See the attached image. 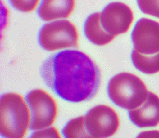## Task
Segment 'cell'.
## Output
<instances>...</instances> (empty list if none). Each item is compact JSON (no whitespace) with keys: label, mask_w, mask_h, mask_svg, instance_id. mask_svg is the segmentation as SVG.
<instances>
[{"label":"cell","mask_w":159,"mask_h":138,"mask_svg":"<svg viewBox=\"0 0 159 138\" xmlns=\"http://www.w3.org/2000/svg\"><path fill=\"white\" fill-rule=\"evenodd\" d=\"M131 37L139 53L150 56L159 52V22L143 17L137 22Z\"/></svg>","instance_id":"obj_8"},{"label":"cell","mask_w":159,"mask_h":138,"mask_svg":"<svg viewBox=\"0 0 159 138\" xmlns=\"http://www.w3.org/2000/svg\"><path fill=\"white\" fill-rule=\"evenodd\" d=\"M47 86L66 101H88L97 94L101 74L93 60L84 52L66 50L49 56L41 66Z\"/></svg>","instance_id":"obj_1"},{"label":"cell","mask_w":159,"mask_h":138,"mask_svg":"<svg viewBox=\"0 0 159 138\" xmlns=\"http://www.w3.org/2000/svg\"><path fill=\"white\" fill-rule=\"evenodd\" d=\"M85 127L91 137H109L119 127V118L114 109L106 105H97L84 116Z\"/></svg>","instance_id":"obj_6"},{"label":"cell","mask_w":159,"mask_h":138,"mask_svg":"<svg viewBox=\"0 0 159 138\" xmlns=\"http://www.w3.org/2000/svg\"><path fill=\"white\" fill-rule=\"evenodd\" d=\"M107 92L115 105L129 111L143 105L149 93L139 77L125 72L114 75L109 80Z\"/></svg>","instance_id":"obj_3"},{"label":"cell","mask_w":159,"mask_h":138,"mask_svg":"<svg viewBox=\"0 0 159 138\" xmlns=\"http://www.w3.org/2000/svg\"><path fill=\"white\" fill-rule=\"evenodd\" d=\"M75 0H42L37 14L43 21L67 18L74 11Z\"/></svg>","instance_id":"obj_10"},{"label":"cell","mask_w":159,"mask_h":138,"mask_svg":"<svg viewBox=\"0 0 159 138\" xmlns=\"http://www.w3.org/2000/svg\"><path fill=\"white\" fill-rule=\"evenodd\" d=\"M32 137H61V135L56 127H49L45 130L36 131L32 134Z\"/></svg>","instance_id":"obj_16"},{"label":"cell","mask_w":159,"mask_h":138,"mask_svg":"<svg viewBox=\"0 0 159 138\" xmlns=\"http://www.w3.org/2000/svg\"><path fill=\"white\" fill-rule=\"evenodd\" d=\"M78 40L76 27L68 20H57L45 24L38 35L40 46L48 51L78 47Z\"/></svg>","instance_id":"obj_4"},{"label":"cell","mask_w":159,"mask_h":138,"mask_svg":"<svg viewBox=\"0 0 159 138\" xmlns=\"http://www.w3.org/2000/svg\"><path fill=\"white\" fill-rule=\"evenodd\" d=\"M84 31L87 39L96 46H105L110 43L115 37L104 30L99 12H94L87 17L84 22Z\"/></svg>","instance_id":"obj_11"},{"label":"cell","mask_w":159,"mask_h":138,"mask_svg":"<svg viewBox=\"0 0 159 138\" xmlns=\"http://www.w3.org/2000/svg\"><path fill=\"white\" fill-rule=\"evenodd\" d=\"M40 0H9L15 9L22 12H31L36 9Z\"/></svg>","instance_id":"obj_15"},{"label":"cell","mask_w":159,"mask_h":138,"mask_svg":"<svg viewBox=\"0 0 159 138\" xmlns=\"http://www.w3.org/2000/svg\"><path fill=\"white\" fill-rule=\"evenodd\" d=\"M100 21L104 31L116 37L129 31L134 21V13L124 2H114L107 5L102 11Z\"/></svg>","instance_id":"obj_7"},{"label":"cell","mask_w":159,"mask_h":138,"mask_svg":"<svg viewBox=\"0 0 159 138\" xmlns=\"http://www.w3.org/2000/svg\"><path fill=\"white\" fill-rule=\"evenodd\" d=\"M131 122L139 127H156L159 124V97L149 92L144 104L135 109L129 110Z\"/></svg>","instance_id":"obj_9"},{"label":"cell","mask_w":159,"mask_h":138,"mask_svg":"<svg viewBox=\"0 0 159 138\" xmlns=\"http://www.w3.org/2000/svg\"><path fill=\"white\" fill-rule=\"evenodd\" d=\"M28 106L20 94H2L0 99V133L2 136L24 137L32 123Z\"/></svg>","instance_id":"obj_2"},{"label":"cell","mask_w":159,"mask_h":138,"mask_svg":"<svg viewBox=\"0 0 159 138\" xmlns=\"http://www.w3.org/2000/svg\"><path fill=\"white\" fill-rule=\"evenodd\" d=\"M142 12L159 18V0H137Z\"/></svg>","instance_id":"obj_14"},{"label":"cell","mask_w":159,"mask_h":138,"mask_svg":"<svg viewBox=\"0 0 159 138\" xmlns=\"http://www.w3.org/2000/svg\"><path fill=\"white\" fill-rule=\"evenodd\" d=\"M62 132L65 137L67 138L91 137L85 127L84 116L78 117L68 122Z\"/></svg>","instance_id":"obj_13"},{"label":"cell","mask_w":159,"mask_h":138,"mask_svg":"<svg viewBox=\"0 0 159 138\" xmlns=\"http://www.w3.org/2000/svg\"><path fill=\"white\" fill-rule=\"evenodd\" d=\"M32 111L31 130H42L52 126L57 118V102L49 94L41 89H33L26 96Z\"/></svg>","instance_id":"obj_5"},{"label":"cell","mask_w":159,"mask_h":138,"mask_svg":"<svg viewBox=\"0 0 159 138\" xmlns=\"http://www.w3.org/2000/svg\"><path fill=\"white\" fill-rule=\"evenodd\" d=\"M134 67L142 73L153 74L159 72V52L154 55H143L134 50L131 54Z\"/></svg>","instance_id":"obj_12"}]
</instances>
